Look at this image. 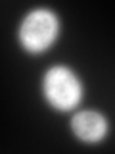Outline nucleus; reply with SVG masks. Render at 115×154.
I'll return each mask as SVG.
<instances>
[{"instance_id":"obj_1","label":"nucleus","mask_w":115,"mask_h":154,"mask_svg":"<svg viewBox=\"0 0 115 154\" xmlns=\"http://www.w3.org/2000/svg\"><path fill=\"white\" fill-rule=\"evenodd\" d=\"M56 35V19L50 12H35L31 14L21 29L23 42L31 50H42Z\"/></svg>"},{"instance_id":"obj_2","label":"nucleus","mask_w":115,"mask_h":154,"mask_svg":"<svg viewBox=\"0 0 115 154\" xmlns=\"http://www.w3.org/2000/svg\"><path fill=\"white\" fill-rule=\"evenodd\" d=\"M46 93L60 108H69L79 100V83L63 67L52 69L46 77Z\"/></svg>"},{"instance_id":"obj_3","label":"nucleus","mask_w":115,"mask_h":154,"mask_svg":"<svg viewBox=\"0 0 115 154\" xmlns=\"http://www.w3.org/2000/svg\"><path fill=\"white\" fill-rule=\"evenodd\" d=\"M73 127L77 135L84 141H96L105 131V123L98 114L94 112H83L73 119Z\"/></svg>"}]
</instances>
